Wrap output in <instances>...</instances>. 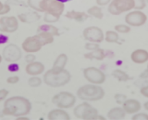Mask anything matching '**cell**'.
I'll return each instance as SVG.
<instances>
[{"instance_id":"cell-1","label":"cell","mask_w":148,"mask_h":120,"mask_svg":"<svg viewBox=\"0 0 148 120\" xmlns=\"http://www.w3.org/2000/svg\"><path fill=\"white\" fill-rule=\"evenodd\" d=\"M32 103L25 97L12 96L8 98L4 103L3 114L9 117H26L31 113Z\"/></svg>"},{"instance_id":"cell-2","label":"cell","mask_w":148,"mask_h":120,"mask_svg":"<svg viewBox=\"0 0 148 120\" xmlns=\"http://www.w3.org/2000/svg\"><path fill=\"white\" fill-rule=\"evenodd\" d=\"M71 79V75L68 70L64 69L61 71H57L51 68L46 71L44 75L43 80L45 84L52 87H59L67 85Z\"/></svg>"},{"instance_id":"cell-3","label":"cell","mask_w":148,"mask_h":120,"mask_svg":"<svg viewBox=\"0 0 148 120\" xmlns=\"http://www.w3.org/2000/svg\"><path fill=\"white\" fill-rule=\"evenodd\" d=\"M105 90L100 85L86 84L77 90V97L83 101H97L104 98Z\"/></svg>"},{"instance_id":"cell-4","label":"cell","mask_w":148,"mask_h":120,"mask_svg":"<svg viewBox=\"0 0 148 120\" xmlns=\"http://www.w3.org/2000/svg\"><path fill=\"white\" fill-rule=\"evenodd\" d=\"M73 114L78 119L82 120H97L100 118L98 111L88 101H83L76 105L73 109Z\"/></svg>"},{"instance_id":"cell-5","label":"cell","mask_w":148,"mask_h":120,"mask_svg":"<svg viewBox=\"0 0 148 120\" xmlns=\"http://www.w3.org/2000/svg\"><path fill=\"white\" fill-rule=\"evenodd\" d=\"M134 6V0H112V2L108 5V10L110 14L117 16L124 12L132 11Z\"/></svg>"},{"instance_id":"cell-6","label":"cell","mask_w":148,"mask_h":120,"mask_svg":"<svg viewBox=\"0 0 148 120\" xmlns=\"http://www.w3.org/2000/svg\"><path fill=\"white\" fill-rule=\"evenodd\" d=\"M52 103L56 106H58V108L69 109L75 105L76 97L69 91H61L53 97Z\"/></svg>"},{"instance_id":"cell-7","label":"cell","mask_w":148,"mask_h":120,"mask_svg":"<svg viewBox=\"0 0 148 120\" xmlns=\"http://www.w3.org/2000/svg\"><path fill=\"white\" fill-rule=\"evenodd\" d=\"M83 76L90 84L102 85L106 81L105 73L96 67H87L83 70Z\"/></svg>"},{"instance_id":"cell-8","label":"cell","mask_w":148,"mask_h":120,"mask_svg":"<svg viewBox=\"0 0 148 120\" xmlns=\"http://www.w3.org/2000/svg\"><path fill=\"white\" fill-rule=\"evenodd\" d=\"M83 38L88 42L99 44L105 40V34L98 26H88L82 32Z\"/></svg>"},{"instance_id":"cell-9","label":"cell","mask_w":148,"mask_h":120,"mask_svg":"<svg viewBox=\"0 0 148 120\" xmlns=\"http://www.w3.org/2000/svg\"><path fill=\"white\" fill-rule=\"evenodd\" d=\"M40 8L41 12H47L61 16L65 10V5L58 0H43L40 5Z\"/></svg>"},{"instance_id":"cell-10","label":"cell","mask_w":148,"mask_h":120,"mask_svg":"<svg viewBox=\"0 0 148 120\" xmlns=\"http://www.w3.org/2000/svg\"><path fill=\"white\" fill-rule=\"evenodd\" d=\"M147 22V16L142 10H132L125 16V22L131 27H140Z\"/></svg>"},{"instance_id":"cell-11","label":"cell","mask_w":148,"mask_h":120,"mask_svg":"<svg viewBox=\"0 0 148 120\" xmlns=\"http://www.w3.org/2000/svg\"><path fill=\"white\" fill-rule=\"evenodd\" d=\"M2 57L7 62H17L21 58V50L15 44H8L3 49Z\"/></svg>"},{"instance_id":"cell-12","label":"cell","mask_w":148,"mask_h":120,"mask_svg":"<svg viewBox=\"0 0 148 120\" xmlns=\"http://www.w3.org/2000/svg\"><path fill=\"white\" fill-rule=\"evenodd\" d=\"M18 28V20L15 16H3L0 18V32L14 33Z\"/></svg>"},{"instance_id":"cell-13","label":"cell","mask_w":148,"mask_h":120,"mask_svg":"<svg viewBox=\"0 0 148 120\" xmlns=\"http://www.w3.org/2000/svg\"><path fill=\"white\" fill-rule=\"evenodd\" d=\"M21 48L26 53H35L38 52L43 48V45L36 37V35H34L25 38V40L21 44Z\"/></svg>"},{"instance_id":"cell-14","label":"cell","mask_w":148,"mask_h":120,"mask_svg":"<svg viewBox=\"0 0 148 120\" xmlns=\"http://www.w3.org/2000/svg\"><path fill=\"white\" fill-rule=\"evenodd\" d=\"M122 108L127 114H134L139 113L142 108V104L135 99H127L122 104Z\"/></svg>"},{"instance_id":"cell-15","label":"cell","mask_w":148,"mask_h":120,"mask_svg":"<svg viewBox=\"0 0 148 120\" xmlns=\"http://www.w3.org/2000/svg\"><path fill=\"white\" fill-rule=\"evenodd\" d=\"M45 71V65L40 62H34L32 63H28L25 67V72L29 76H38L42 75Z\"/></svg>"},{"instance_id":"cell-16","label":"cell","mask_w":148,"mask_h":120,"mask_svg":"<svg viewBox=\"0 0 148 120\" xmlns=\"http://www.w3.org/2000/svg\"><path fill=\"white\" fill-rule=\"evenodd\" d=\"M131 60L132 62L137 64H143L148 62V51L143 49H138L133 50L131 54Z\"/></svg>"},{"instance_id":"cell-17","label":"cell","mask_w":148,"mask_h":120,"mask_svg":"<svg viewBox=\"0 0 148 120\" xmlns=\"http://www.w3.org/2000/svg\"><path fill=\"white\" fill-rule=\"evenodd\" d=\"M48 120H71V115L65 109L57 108L51 110L47 114Z\"/></svg>"},{"instance_id":"cell-18","label":"cell","mask_w":148,"mask_h":120,"mask_svg":"<svg viewBox=\"0 0 148 120\" xmlns=\"http://www.w3.org/2000/svg\"><path fill=\"white\" fill-rule=\"evenodd\" d=\"M126 112L124 111V109L120 106H116V107L111 108L106 117L109 120H122L126 117Z\"/></svg>"},{"instance_id":"cell-19","label":"cell","mask_w":148,"mask_h":120,"mask_svg":"<svg viewBox=\"0 0 148 120\" xmlns=\"http://www.w3.org/2000/svg\"><path fill=\"white\" fill-rule=\"evenodd\" d=\"M18 20L24 22V24H32V22H37L40 19V15L37 13V11H31L18 14Z\"/></svg>"},{"instance_id":"cell-20","label":"cell","mask_w":148,"mask_h":120,"mask_svg":"<svg viewBox=\"0 0 148 120\" xmlns=\"http://www.w3.org/2000/svg\"><path fill=\"white\" fill-rule=\"evenodd\" d=\"M66 18L68 19H71V20H74L76 22H82L88 19L89 15L87 14L85 12H82V11H77V10H69L66 13Z\"/></svg>"},{"instance_id":"cell-21","label":"cell","mask_w":148,"mask_h":120,"mask_svg":"<svg viewBox=\"0 0 148 120\" xmlns=\"http://www.w3.org/2000/svg\"><path fill=\"white\" fill-rule=\"evenodd\" d=\"M67 62H68V56H67V55L65 53L59 54L55 60L52 69H54V70H57V71L64 70L65 67H66Z\"/></svg>"},{"instance_id":"cell-22","label":"cell","mask_w":148,"mask_h":120,"mask_svg":"<svg viewBox=\"0 0 148 120\" xmlns=\"http://www.w3.org/2000/svg\"><path fill=\"white\" fill-rule=\"evenodd\" d=\"M42 32L48 33L50 35H52L53 36L59 35V31H58V27H56L53 24H42L38 27V28H37V33H42Z\"/></svg>"},{"instance_id":"cell-23","label":"cell","mask_w":148,"mask_h":120,"mask_svg":"<svg viewBox=\"0 0 148 120\" xmlns=\"http://www.w3.org/2000/svg\"><path fill=\"white\" fill-rule=\"evenodd\" d=\"M84 57L88 60H96V61H102L106 57V53L104 49H98L96 50H92V51H89L88 53L84 54Z\"/></svg>"},{"instance_id":"cell-24","label":"cell","mask_w":148,"mask_h":120,"mask_svg":"<svg viewBox=\"0 0 148 120\" xmlns=\"http://www.w3.org/2000/svg\"><path fill=\"white\" fill-rule=\"evenodd\" d=\"M36 37L39 39L41 44L43 46L48 45L54 42V36L52 35H50L48 33H45V32H42V33H37Z\"/></svg>"},{"instance_id":"cell-25","label":"cell","mask_w":148,"mask_h":120,"mask_svg":"<svg viewBox=\"0 0 148 120\" xmlns=\"http://www.w3.org/2000/svg\"><path fill=\"white\" fill-rule=\"evenodd\" d=\"M87 14L89 16L96 18V19H98V20L103 19V16H104L103 11H102V8L99 6H92L90 8H88Z\"/></svg>"},{"instance_id":"cell-26","label":"cell","mask_w":148,"mask_h":120,"mask_svg":"<svg viewBox=\"0 0 148 120\" xmlns=\"http://www.w3.org/2000/svg\"><path fill=\"white\" fill-rule=\"evenodd\" d=\"M119 34L115 30L114 31L108 30L105 33V40L108 43H116L119 41Z\"/></svg>"},{"instance_id":"cell-27","label":"cell","mask_w":148,"mask_h":120,"mask_svg":"<svg viewBox=\"0 0 148 120\" xmlns=\"http://www.w3.org/2000/svg\"><path fill=\"white\" fill-rule=\"evenodd\" d=\"M112 76L116 79H118L119 81H122V82H126L130 79V76H128V74L125 73L122 70H120V69H116V70H114L112 72Z\"/></svg>"},{"instance_id":"cell-28","label":"cell","mask_w":148,"mask_h":120,"mask_svg":"<svg viewBox=\"0 0 148 120\" xmlns=\"http://www.w3.org/2000/svg\"><path fill=\"white\" fill-rule=\"evenodd\" d=\"M115 31L118 34H128L131 32V26H129L128 24H119L115 25Z\"/></svg>"},{"instance_id":"cell-29","label":"cell","mask_w":148,"mask_h":120,"mask_svg":"<svg viewBox=\"0 0 148 120\" xmlns=\"http://www.w3.org/2000/svg\"><path fill=\"white\" fill-rule=\"evenodd\" d=\"M60 16L58 15H55L52 14V13H45V16H44V21L46 22V24H54V22H57L59 20Z\"/></svg>"},{"instance_id":"cell-30","label":"cell","mask_w":148,"mask_h":120,"mask_svg":"<svg viewBox=\"0 0 148 120\" xmlns=\"http://www.w3.org/2000/svg\"><path fill=\"white\" fill-rule=\"evenodd\" d=\"M43 0H27V5L29 6L31 8H32L34 11L41 12L40 5Z\"/></svg>"},{"instance_id":"cell-31","label":"cell","mask_w":148,"mask_h":120,"mask_svg":"<svg viewBox=\"0 0 148 120\" xmlns=\"http://www.w3.org/2000/svg\"><path fill=\"white\" fill-rule=\"evenodd\" d=\"M42 82L43 81H42V79L39 76H32L29 78V80H28V84L32 87H37L41 86Z\"/></svg>"},{"instance_id":"cell-32","label":"cell","mask_w":148,"mask_h":120,"mask_svg":"<svg viewBox=\"0 0 148 120\" xmlns=\"http://www.w3.org/2000/svg\"><path fill=\"white\" fill-rule=\"evenodd\" d=\"M135 6H134V10H142L146 6V0H134Z\"/></svg>"},{"instance_id":"cell-33","label":"cell","mask_w":148,"mask_h":120,"mask_svg":"<svg viewBox=\"0 0 148 120\" xmlns=\"http://www.w3.org/2000/svg\"><path fill=\"white\" fill-rule=\"evenodd\" d=\"M132 120H148V114L147 113H137L132 114Z\"/></svg>"},{"instance_id":"cell-34","label":"cell","mask_w":148,"mask_h":120,"mask_svg":"<svg viewBox=\"0 0 148 120\" xmlns=\"http://www.w3.org/2000/svg\"><path fill=\"white\" fill-rule=\"evenodd\" d=\"M85 49L88 50V51H92V50H96L100 48H99V44H97V43L87 42L85 44Z\"/></svg>"},{"instance_id":"cell-35","label":"cell","mask_w":148,"mask_h":120,"mask_svg":"<svg viewBox=\"0 0 148 120\" xmlns=\"http://www.w3.org/2000/svg\"><path fill=\"white\" fill-rule=\"evenodd\" d=\"M18 81H20V77L18 76H12L7 78V83L8 84H17Z\"/></svg>"},{"instance_id":"cell-36","label":"cell","mask_w":148,"mask_h":120,"mask_svg":"<svg viewBox=\"0 0 148 120\" xmlns=\"http://www.w3.org/2000/svg\"><path fill=\"white\" fill-rule=\"evenodd\" d=\"M35 55L34 54H32V53H28L26 56H25V61L28 63H32V62H35Z\"/></svg>"},{"instance_id":"cell-37","label":"cell","mask_w":148,"mask_h":120,"mask_svg":"<svg viewBox=\"0 0 148 120\" xmlns=\"http://www.w3.org/2000/svg\"><path fill=\"white\" fill-rule=\"evenodd\" d=\"M9 11H10V5H9V4H8V3H5L2 11L0 12V16H3L5 14H7V13H8Z\"/></svg>"},{"instance_id":"cell-38","label":"cell","mask_w":148,"mask_h":120,"mask_svg":"<svg viewBox=\"0 0 148 120\" xmlns=\"http://www.w3.org/2000/svg\"><path fill=\"white\" fill-rule=\"evenodd\" d=\"M8 95V90L7 89H0V101H2L4 100H6L7 99V97Z\"/></svg>"},{"instance_id":"cell-39","label":"cell","mask_w":148,"mask_h":120,"mask_svg":"<svg viewBox=\"0 0 148 120\" xmlns=\"http://www.w3.org/2000/svg\"><path fill=\"white\" fill-rule=\"evenodd\" d=\"M111 2H112V0H96L97 6H99V7L109 5V4H110Z\"/></svg>"},{"instance_id":"cell-40","label":"cell","mask_w":148,"mask_h":120,"mask_svg":"<svg viewBox=\"0 0 148 120\" xmlns=\"http://www.w3.org/2000/svg\"><path fill=\"white\" fill-rule=\"evenodd\" d=\"M140 92H141V94L143 97H145V98H148V85H145V86L142 87L141 89H140Z\"/></svg>"},{"instance_id":"cell-41","label":"cell","mask_w":148,"mask_h":120,"mask_svg":"<svg viewBox=\"0 0 148 120\" xmlns=\"http://www.w3.org/2000/svg\"><path fill=\"white\" fill-rule=\"evenodd\" d=\"M8 70L10 71V72H16V71L18 70V65L16 62H13V63H11L10 65L8 66Z\"/></svg>"},{"instance_id":"cell-42","label":"cell","mask_w":148,"mask_h":120,"mask_svg":"<svg viewBox=\"0 0 148 120\" xmlns=\"http://www.w3.org/2000/svg\"><path fill=\"white\" fill-rule=\"evenodd\" d=\"M141 78H143V81L146 83V85H148V70L145 73H143L141 75Z\"/></svg>"},{"instance_id":"cell-43","label":"cell","mask_w":148,"mask_h":120,"mask_svg":"<svg viewBox=\"0 0 148 120\" xmlns=\"http://www.w3.org/2000/svg\"><path fill=\"white\" fill-rule=\"evenodd\" d=\"M15 120H30V118L27 117H17Z\"/></svg>"},{"instance_id":"cell-44","label":"cell","mask_w":148,"mask_h":120,"mask_svg":"<svg viewBox=\"0 0 148 120\" xmlns=\"http://www.w3.org/2000/svg\"><path fill=\"white\" fill-rule=\"evenodd\" d=\"M143 108H145L147 112H148V101H145V103H143Z\"/></svg>"},{"instance_id":"cell-45","label":"cell","mask_w":148,"mask_h":120,"mask_svg":"<svg viewBox=\"0 0 148 120\" xmlns=\"http://www.w3.org/2000/svg\"><path fill=\"white\" fill-rule=\"evenodd\" d=\"M4 5L5 4L4 3H2L1 1H0V12L2 11V10H3V8H4Z\"/></svg>"},{"instance_id":"cell-46","label":"cell","mask_w":148,"mask_h":120,"mask_svg":"<svg viewBox=\"0 0 148 120\" xmlns=\"http://www.w3.org/2000/svg\"><path fill=\"white\" fill-rule=\"evenodd\" d=\"M58 1H59V2H61V3L65 4V3H67V2L71 1V0H58Z\"/></svg>"},{"instance_id":"cell-47","label":"cell","mask_w":148,"mask_h":120,"mask_svg":"<svg viewBox=\"0 0 148 120\" xmlns=\"http://www.w3.org/2000/svg\"><path fill=\"white\" fill-rule=\"evenodd\" d=\"M2 61H3V57H2V55L0 54V63L2 62Z\"/></svg>"},{"instance_id":"cell-48","label":"cell","mask_w":148,"mask_h":120,"mask_svg":"<svg viewBox=\"0 0 148 120\" xmlns=\"http://www.w3.org/2000/svg\"><path fill=\"white\" fill-rule=\"evenodd\" d=\"M147 70H148V63H147Z\"/></svg>"},{"instance_id":"cell-49","label":"cell","mask_w":148,"mask_h":120,"mask_svg":"<svg viewBox=\"0 0 148 120\" xmlns=\"http://www.w3.org/2000/svg\"><path fill=\"white\" fill-rule=\"evenodd\" d=\"M146 2H147V3H148V0H146Z\"/></svg>"}]
</instances>
